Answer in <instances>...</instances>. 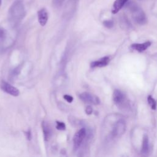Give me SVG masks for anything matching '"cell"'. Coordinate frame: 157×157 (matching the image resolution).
I'll return each mask as SVG.
<instances>
[{
  "label": "cell",
  "instance_id": "cell-1",
  "mask_svg": "<svg viewBox=\"0 0 157 157\" xmlns=\"http://www.w3.org/2000/svg\"><path fill=\"white\" fill-rule=\"evenodd\" d=\"M25 16V9L23 0H15L10 6L8 17L10 23L15 26L18 25Z\"/></svg>",
  "mask_w": 157,
  "mask_h": 157
},
{
  "label": "cell",
  "instance_id": "cell-2",
  "mask_svg": "<svg viewBox=\"0 0 157 157\" xmlns=\"http://www.w3.org/2000/svg\"><path fill=\"white\" fill-rule=\"evenodd\" d=\"M126 125L125 121L120 119L115 122L113 124L112 129L111 131V136L112 137H121L126 131Z\"/></svg>",
  "mask_w": 157,
  "mask_h": 157
},
{
  "label": "cell",
  "instance_id": "cell-3",
  "mask_svg": "<svg viewBox=\"0 0 157 157\" xmlns=\"http://www.w3.org/2000/svg\"><path fill=\"white\" fill-rule=\"evenodd\" d=\"M113 101L115 104L120 107H124L127 105L124 94L119 90H115L113 91Z\"/></svg>",
  "mask_w": 157,
  "mask_h": 157
},
{
  "label": "cell",
  "instance_id": "cell-4",
  "mask_svg": "<svg viewBox=\"0 0 157 157\" xmlns=\"http://www.w3.org/2000/svg\"><path fill=\"white\" fill-rule=\"evenodd\" d=\"M132 17L134 20L139 25H144L147 23V17L145 13L138 7L132 11Z\"/></svg>",
  "mask_w": 157,
  "mask_h": 157
},
{
  "label": "cell",
  "instance_id": "cell-5",
  "mask_svg": "<svg viewBox=\"0 0 157 157\" xmlns=\"http://www.w3.org/2000/svg\"><path fill=\"white\" fill-rule=\"evenodd\" d=\"M86 129L85 128H82L78 130L73 137V143L74 149H77L83 141L86 136Z\"/></svg>",
  "mask_w": 157,
  "mask_h": 157
},
{
  "label": "cell",
  "instance_id": "cell-6",
  "mask_svg": "<svg viewBox=\"0 0 157 157\" xmlns=\"http://www.w3.org/2000/svg\"><path fill=\"white\" fill-rule=\"evenodd\" d=\"M0 87L2 91L13 96H18L20 94L19 90L9 83L2 80L0 83Z\"/></svg>",
  "mask_w": 157,
  "mask_h": 157
},
{
  "label": "cell",
  "instance_id": "cell-7",
  "mask_svg": "<svg viewBox=\"0 0 157 157\" xmlns=\"http://www.w3.org/2000/svg\"><path fill=\"white\" fill-rule=\"evenodd\" d=\"M76 8H77L76 0H69L64 7V17L66 18L72 17L73 14L75 13Z\"/></svg>",
  "mask_w": 157,
  "mask_h": 157
},
{
  "label": "cell",
  "instance_id": "cell-8",
  "mask_svg": "<svg viewBox=\"0 0 157 157\" xmlns=\"http://www.w3.org/2000/svg\"><path fill=\"white\" fill-rule=\"evenodd\" d=\"M79 98L83 102L85 103L93 104H99L100 103L99 99L97 96L92 95L91 94L87 92L81 93L79 95Z\"/></svg>",
  "mask_w": 157,
  "mask_h": 157
},
{
  "label": "cell",
  "instance_id": "cell-9",
  "mask_svg": "<svg viewBox=\"0 0 157 157\" xmlns=\"http://www.w3.org/2000/svg\"><path fill=\"white\" fill-rule=\"evenodd\" d=\"M38 21L41 26H45L48 20V12L45 9H42L37 12Z\"/></svg>",
  "mask_w": 157,
  "mask_h": 157
},
{
  "label": "cell",
  "instance_id": "cell-10",
  "mask_svg": "<svg viewBox=\"0 0 157 157\" xmlns=\"http://www.w3.org/2000/svg\"><path fill=\"white\" fill-rule=\"evenodd\" d=\"M110 61V58L108 56L103 57L97 61H94L91 63V66L92 67H101L107 66Z\"/></svg>",
  "mask_w": 157,
  "mask_h": 157
},
{
  "label": "cell",
  "instance_id": "cell-11",
  "mask_svg": "<svg viewBox=\"0 0 157 157\" xmlns=\"http://www.w3.org/2000/svg\"><path fill=\"white\" fill-rule=\"evenodd\" d=\"M42 128L43 131L44 140L45 141H48L52 136V130L50 126L47 122L44 121L42 123Z\"/></svg>",
  "mask_w": 157,
  "mask_h": 157
},
{
  "label": "cell",
  "instance_id": "cell-12",
  "mask_svg": "<svg viewBox=\"0 0 157 157\" xmlns=\"http://www.w3.org/2000/svg\"><path fill=\"white\" fill-rule=\"evenodd\" d=\"M149 139L147 134H144L142 137V142L141 145L140 152L143 155H146L149 151Z\"/></svg>",
  "mask_w": 157,
  "mask_h": 157
},
{
  "label": "cell",
  "instance_id": "cell-13",
  "mask_svg": "<svg viewBox=\"0 0 157 157\" xmlns=\"http://www.w3.org/2000/svg\"><path fill=\"white\" fill-rule=\"evenodd\" d=\"M150 45L151 42L150 41H147L143 44H134L131 45V47L139 52H142L145 50Z\"/></svg>",
  "mask_w": 157,
  "mask_h": 157
},
{
  "label": "cell",
  "instance_id": "cell-14",
  "mask_svg": "<svg viewBox=\"0 0 157 157\" xmlns=\"http://www.w3.org/2000/svg\"><path fill=\"white\" fill-rule=\"evenodd\" d=\"M129 0H116L113 6L112 13H117Z\"/></svg>",
  "mask_w": 157,
  "mask_h": 157
},
{
  "label": "cell",
  "instance_id": "cell-15",
  "mask_svg": "<svg viewBox=\"0 0 157 157\" xmlns=\"http://www.w3.org/2000/svg\"><path fill=\"white\" fill-rule=\"evenodd\" d=\"M7 37V31L2 28L0 27V45L2 44L6 39Z\"/></svg>",
  "mask_w": 157,
  "mask_h": 157
},
{
  "label": "cell",
  "instance_id": "cell-16",
  "mask_svg": "<svg viewBox=\"0 0 157 157\" xmlns=\"http://www.w3.org/2000/svg\"><path fill=\"white\" fill-rule=\"evenodd\" d=\"M147 101H148V102L149 105H150L151 109L155 110L156 109V105H157L156 100L151 96H148V98H147Z\"/></svg>",
  "mask_w": 157,
  "mask_h": 157
},
{
  "label": "cell",
  "instance_id": "cell-17",
  "mask_svg": "<svg viewBox=\"0 0 157 157\" xmlns=\"http://www.w3.org/2000/svg\"><path fill=\"white\" fill-rule=\"evenodd\" d=\"M56 128L57 129L60 130V131H63L65 130L66 129V125L63 122L61 121H56Z\"/></svg>",
  "mask_w": 157,
  "mask_h": 157
},
{
  "label": "cell",
  "instance_id": "cell-18",
  "mask_svg": "<svg viewBox=\"0 0 157 157\" xmlns=\"http://www.w3.org/2000/svg\"><path fill=\"white\" fill-rule=\"evenodd\" d=\"M20 70H21V66H18V67H16L15 69H14L12 71V74H11V75H10V77L13 78V77H17L18 74H19V73H20Z\"/></svg>",
  "mask_w": 157,
  "mask_h": 157
},
{
  "label": "cell",
  "instance_id": "cell-19",
  "mask_svg": "<svg viewBox=\"0 0 157 157\" xmlns=\"http://www.w3.org/2000/svg\"><path fill=\"white\" fill-rule=\"evenodd\" d=\"M103 25L107 28H111L113 26V22L112 20H105L103 21Z\"/></svg>",
  "mask_w": 157,
  "mask_h": 157
},
{
  "label": "cell",
  "instance_id": "cell-20",
  "mask_svg": "<svg viewBox=\"0 0 157 157\" xmlns=\"http://www.w3.org/2000/svg\"><path fill=\"white\" fill-rule=\"evenodd\" d=\"M65 0H53V4L56 7H60Z\"/></svg>",
  "mask_w": 157,
  "mask_h": 157
},
{
  "label": "cell",
  "instance_id": "cell-21",
  "mask_svg": "<svg viewBox=\"0 0 157 157\" xmlns=\"http://www.w3.org/2000/svg\"><path fill=\"white\" fill-rule=\"evenodd\" d=\"M63 98H64V99L67 102H68L69 103H71V102L73 101V99H74L72 96H70V95H68V94H65V95H64Z\"/></svg>",
  "mask_w": 157,
  "mask_h": 157
},
{
  "label": "cell",
  "instance_id": "cell-22",
  "mask_svg": "<svg viewBox=\"0 0 157 157\" xmlns=\"http://www.w3.org/2000/svg\"><path fill=\"white\" fill-rule=\"evenodd\" d=\"M25 136H26V139H27L28 140H31V139H32V134H31V129H29L27 131L25 132Z\"/></svg>",
  "mask_w": 157,
  "mask_h": 157
},
{
  "label": "cell",
  "instance_id": "cell-23",
  "mask_svg": "<svg viewBox=\"0 0 157 157\" xmlns=\"http://www.w3.org/2000/svg\"><path fill=\"white\" fill-rule=\"evenodd\" d=\"M85 112L87 115H90L93 112V108L91 107V106L90 105H88L86 107V109H85Z\"/></svg>",
  "mask_w": 157,
  "mask_h": 157
},
{
  "label": "cell",
  "instance_id": "cell-24",
  "mask_svg": "<svg viewBox=\"0 0 157 157\" xmlns=\"http://www.w3.org/2000/svg\"><path fill=\"white\" fill-rule=\"evenodd\" d=\"M1 2H2V0H0V6L1 5Z\"/></svg>",
  "mask_w": 157,
  "mask_h": 157
},
{
  "label": "cell",
  "instance_id": "cell-25",
  "mask_svg": "<svg viewBox=\"0 0 157 157\" xmlns=\"http://www.w3.org/2000/svg\"><path fill=\"white\" fill-rule=\"evenodd\" d=\"M122 157H128V156H122Z\"/></svg>",
  "mask_w": 157,
  "mask_h": 157
}]
</instances>
